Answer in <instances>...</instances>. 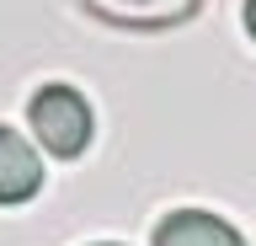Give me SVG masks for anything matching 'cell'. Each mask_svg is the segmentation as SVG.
Returning a JSON list of instances; mask_svg holds the SVG:
<instances>
[{"instance_id": "obj_6", "label": "cell", "mask_w": 256, "mask_h": 246, "mask_svg": "<svg viewBox=\"0 0 256 246\" xmlns=\"http://www.w3.org/2000/svg\"><path fill=\"white\" fill-rule=\"evenodd\" d=\"M96 246H118V241H96Z\"/></svg>"}, {"instance_id": "obj_2", "label": "cell", "mask_w": 256, "mask_h": 246, "mask_svg": "<svg viewBox=\"0 0 256 246\" xmlns=\"http://www.w3.org/2000/svg\"><path fill=\"white\" fill-rule=\"evenodd\" d=\"M91 17L112 22V27H134V33H160V27H176L187 22L203 0H80Z\"/></svg>"}, {"instance_id": "obj_5", "label": "cell", "mask_w": 256, "mask_h": 246, "mask_svg": "<svg viewBox=\"0 0 256 246\" xmlns=\"http://www.w3.org/2000/svg\"><path fill=\"white\" fill-rule=\"evenodd\" d=\"M246 33L256 38V0H246Z\"/></svg>"}, {"instance_id": "obj_4", "label": "cell", "mask_w": 256, "mask_h": 246, "mask_svg": "<svg viewBox=\"0 0 256 246\" xmlns=\"http://www.w3.org/2000/svg\"><path fill=\"white\" fill-rule=\"evenodd\" d=\"M155 246H246L230 219L208 209H176L155 225Z\"/></svg>"}, {"instance_id": "obj_3", "label": "cell", "mask_w": 256, "mask_h": 246, "mask_svg": "<svg viewBox=\"0 0 256 246\" xmlns=\"http://www.w3.org/2000/svg\"><path fill=\"white\" fill-rule=\"evenodd\" d=\"M43 187V161L16 129L0 123V203H27Z\"/></svg>"}, {"instance_id": "obj_1", "label": "cell", "mask_w": 256, "mask_h": 246, "mask_svg": "<svg viewBox=\"0 0 256 246\" xmlns=\"http://www.w3.org/2000/svg\"><path fill=\"white\" fill-rule=\"evenodd\" d=\"M27 123L38 134V145L59 161H75L80 150L91 145V107L75 86H43L27 102Z\"/></svg>"}]
</instances>
